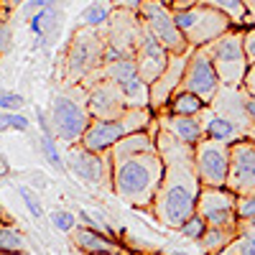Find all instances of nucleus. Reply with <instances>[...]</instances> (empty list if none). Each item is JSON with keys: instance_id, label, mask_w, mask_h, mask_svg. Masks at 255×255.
I'll return each instance as SVG.
<instances>
[{"instance_id": "obj_1", "label": "nucleus", "mask_w": 255, "mask_h": 255, "mask_svg": "<svg viewBox=\"0 0 255 255\" xmlns=\"http://www.w3.org/2000/svg\"><path fill=\"white\" fill-rule=\"evenodd\" d=\"M174 20L191 46L212 44V41H217L220 36H225L227 31L235 28V20L225 10L204 5V3H191V5L179 8L174 13Z\"/></svg>"}, {"instance_id": "obj_2", "label": "nucleus", "mask_w": 255, "mask_h": 255, "mask_svg": "<svg viewBox=\"0 0 255 255\" xmlns=\"http://www.w3.org/2000/svg\"><path fill=\"white\" fill-rule=\"evenodd\" d=\"M207 51H209L212 64H215L220 82L225 87H240L245 82L248 69H250L248 56H245V46H243V31H238V28L227 31L217 41H212Z\"/></svg>"}, {"instance_id": "obj_3", "label": "nucleus", "mask_w": 255, "mask_h": 255, "mask_svg": "<svg viewBox=\"0 0 255 255\" xmlns=\"http://www.w3.org/2000/svg\"><path fill=\"white\" fill-rule=\"evenodd\" d=\"M156 181H158V163H156V158L133 156V158H128L125 163L118 166L115 186H118L120 194L125 199H130V202L145 199L153 191Z\"/></svg>"}, {"instance_id": "obj_4", "label": "nucleus", "mask_w": 255, "mask_h": 255, "mask_svg": "<svg viewBox=\"0 0 255 255\" xmlns=\"http://www.w3.org/2000/svg\"><path fill=\"white\" fill-rule=\"evenodd\" d=\"M199 217L212 227L230 230L238 220V194H232L227 186H207L199 194Z\"/></svg>"}, {"instance_id": "obj_5", "label": "nucleus", "mask_w": 255, "mask_h": 255, "mask_svg": "<svg viewBox=\"0 0 255 255\" xmlns=\"http://www.w3.org/2000/svg\"><path fill=\"white\" fill-rule=\"evenodd\" d=\"M140 20L166 49L181 51L189 44V41L184 38V33L179 31V26H176L174 13L168 10L161 0H145V3L140 5Z\"/></svg>"}, {"instance_id": "obj_6", "label": "nucleus", "mask_w": 255, "mask_h": 255, "mask_svg": "<svg viewBox=\"0 0 255 255\" xmlns=\"http://www.w3.org/2000/svg\"><path fill=\"white\" fill-rule=\"evenodd\" d=\"M227 189L238 197L255 191V140L245 138L230 145V174Z\"/></svg>"}, {"instance_id": "obj_7", "label": "nucleus", "mask_w": 255, "mask_h": 255, "mask_svg": "<svg viewBox=\"0 0 255 255\" xmlns=\"http://www.w3.org/2000/svg\"><path fill=\"white\" fill-rule=\"evenodd\" d=\"M197 166L199 176L207 186H227L230 174V145L222 140L207 138L197 145Z\"/></svg>"}, {"instance_id": "obj_8", "label": "nucleus", "mask_w": 255, "mask_h": 255, "mask_svg": "<svg viewBox=\"0 0 255 255\" xmlns=\"http://www.w3.org/2000/svg\"><path fill=\"white\" fill-rule=\"evenodd\" d=\"M197 189L191 176H186L184 181H174L163 191V199H161V217L168 225H176L181 227L186 220L194 217V207H197Z\"/></svg>"}, {"instance_id": "obj_9", "label": "nucleus", "mask_w": 255, "mask_h": 255, "mask_svg": "<svg viewBox=\"0 0 255 255\" xmlns=\"http://www.w3.org/2000/svg\"><path fill=\"white\" fill-rule=\"evenodd\" d=\"M220 74L212 64V56L207 49H199L189 61L186 69V87L189 92H194L202 100H215V95L220 92Z\"/></svg>"}, {"instance_id": "obj_10", "label": "nucleus", "mask_w": 255, "mask_h": 255, "mask_svg": "<svg viewBox=\"0 0 255 255\" xmlns=\"http://www.w3.org/2000/svg\"><path fill=\"white\" fill-rule=\"evenodd\" d=\"M51 120H54V128H56L59 138L69 140V143L82 138V133L87 130V113L69 97H56L54 100Z\"/></svg>"}, {"instance_id": "obj_11", "label": "nucleus", "mask_w": 255, "mask_h": 255, "mask_svg": "<svg viewBox=\"0 0 255 255\" xmlns=\"http://www.w3.org/2000/svg\"><path fill=\"white\" fill-rule=\"evenodd\" d=\"M138 54H140L138 56V72H140V77L148 79V82H156L163 74L168 59H166V46L145 26L140 28V36H138Z\"/></svg>"}, {"instance_id": "obj_12", "label": "nucleus", "mask_w": 255, "mask_h": 255, "mask_svg": "<svg viewBox=\"0 0 255 255\" xmlns=\"http://www.w3.org/2000/svg\"><path fill=\"white\" fill-rule=\"evenodd\" d=\"M138 123H145V115L135 118V120H102V123H95L90 130H87V138H84V143H87L90 151H102V148H108L113 143H118L120 138H125L128 133L133 130V128Z\"/></svg>"}, {"instance_id": "obj_13", "label": "nucleus", "mask_w": 255, "mask_h": 255, "mask_svg": "<svg viewBox=\"0 0 255 255\" xmlns=\"http://www.w3.org/2000/svg\"><path fill=\"white\" fill-rule=\"evenodd\" d=\"M204 115H207V123H204L207 138L222 140V143H227V145L243 140V128H240L238 123H232V120L225 118V115H217L215 110H207Z\"/></svg>"}, {"instance_id": "obj_14", "label": "nucleus", "mask_w": 255, "mask_h": 255, "mask_svg": "<svg viewBox=\"0 0 255 255\" xmlns=\"http://www.w3.org/2000/svg\"><path fill=\"white\" fill-rule=\"evenodd\" d=\"M100 54V44L92 33H79L72 44V54H69V67L74 74L84 72L92 64V59Z\"/></svg>"}, {"instance_id": "obj_15", "label": "nucleus", "mask_w": 255, "mask_h": 255, "mask_svg": "<svg viewBox=\"0 0 255 255\" xmlns=\"http://www.w3.org/2000/svg\"><path fill=\"white\" fill-rule=\"evenodd\" d=\"M69 166H72V171L79 179L90 181V184H97L102 179V161L90 151V148H87V151H74L69 156Z\"/></svg>"}, {"instance_id": "obj_16", "label": "nucleus", "mask_w": 255, "mask_h": 255, "mask_svg": "<svg viewBox=\"0 0 255 255\" xmlns=\"http://www.w3.org/2000/svg\"><path fill=\"white\" fill-rule=\"evenodd\" d=\"M123 100H125V97L118 95L115 90L102 87V90H97V92L92 95L90 108H92V113L100 115V118H115V115L120 113V108H123Z\"/></svg>"}, {"instance_id": "obj_17", "label": "nucleus", "mask_w": 255, "mask_h": 255, "mask_svg": "<svg viewBox=\"0 0 255 255\" xmlns=\"http://www.w3.org/2000/svg\"><path fill=\"white\" fill-rule=\"evenodd\" d=\"M171 125H174V133H176L184 143H199V138H202V125L191 118V115H176Z\"/></svg>"}, {"instance_id": "obj_18", "label": "nucleus", "mask_w": 255, "mask_h": 255, "mask_svg": "<svg viewBox=\"0 0 255 255\" xmlns=\"http://www.w3.org/2000/svg\"><path fill=\"white\" fill-rule=\"evenodd\" d=\"M77 245L84 248V250H90V253H113V245L105 240L102 235H97V232L92 230H79L77 232Z\"/></svg>"}, {"instance_id": "obj_19", "label": "nucleus", "mask_w": 255, "mask_h": 255, "mask_svg": "<svg viewBox=\"0 0 255 255\" xmlns=\"http://www.w3.org/2000/svg\"><path fill=\"white\" fill-rule=\"evenodd\" d=\"M171 108H174L176 115H197V113L204 108V100L197 97L194 92H181V95L174 97Z\"/></svg>"}, {"instance_id": "obj_20", "label": "nucleus", "mask_w": 255, "mask_h": 255, "mask_svg": "<svg viewBox=\"0 0 255 255\" xmlns=\"http://www.w3.org/2000/svg\"><path fill=\"white\" fill-rule=\"evenodd\" d=\"M191 3H204V5H212V8H220L225 10L235 23H243L245 20V8H243V0H189V5Z\"/></svg>"}, {"instance_id": "obj_21", "label": "nucleus", "mask_w": 255, "mask_h": 255, "mask_svg": "<svg viewBox=\"0 0 255 255\" xmlns=\"http://www.w3.org/2000/svg\"><path fill=\"white\" fill-rule=\"evenodd\" d=\"M143 151H148V140L143 135H125L120 148H118V156L120 158H133V156H143Z\"/></svg>"}, {"instance_id": "obj_22", "label": "nucleus", "mask_w": 255, "mask_h": 255, "mask_svg": "<svg viewBox=\"0 0 255 255\" xmlns=\"http://www.w3.org/2000/svg\"><path fill=\"white\" fill-rule=\"evenodd\" d=\"M108 15H110V8L108 5H102V3H92L87 10L82 13V20L87 26H102L105 20H108Z\"/></svg>"}, {"instance_id": "obj_23", "label": "nucleus", "mask_w": 255, "mask_h": 255, "mask_svg": "<svg viewBox=\"0 0 255 255\" xmlns=\"http://www.w3.org/2000/svg\"><path fill=\"white\" fill-rule=\"evenodd\" d=\"M20 248H23V240H20V235L15 230L0 227V250H3V253H15Z\"/></svg>"}, {"instance_id": "obj_24", "label": "nucleus", "mask_w": 255, "mask_h": 255, "mask_svg": "<svg viewBox=\"0 0 255 255\" xmlns=\"http://www.w3.org/2000/svg\"><path fill=\"white\" fill-rule=\"evenodd\" d=\"M238 255H255V225L248 222L245 232L238 240Z\"/></svg>"}, {"instance_id": "obj_25", "label": "nucleus", "mask_w": 255, "mask_h": 255, "mask_svg": "<svg viewBox=\"0 0 255 255\" xmlns=\"http://www.w3.org/2000/svg\"><path fill=\"white\" fill-rule=\"evenodd\" d=\"M238 217L245 222L255 220V191H250L245 197H238Z\"/></svg>"}, {"instance_id": "obj_26", "label": "nucleus", "mask_w": 255, "mask_h": 255, "mask_svg": "<svg viewBox=\"0 0 255 255\" xmlns=\"http://www.w3.org/2000/svg\"><path fill=\"white\" fill-rule=\"evenodd\" d=\"M41 148H44V153H46V158H49V163L51 166H56V168H64V163H61V158H59V151H56V145H54V138L51 135H41Z\"/></svg>"}, {"instance_id": "obj_27", "label": "nucleus", "mask_w": 255, "mask_h": 255, "mask_svg": "<svg viewBox=\"0 0 255 255\" xmlns=\"http://www.w3.org/2000/svg\"><path fill=\"white\" fill-rule=\"evenodd\" d=\"M0 108L3 110H20L23 108V97L15 95V92H8V90H0Z\"/></svg>"}, {"instance_id": "obj_28", "label": "nucleus", "mask_w": 255, "mask_h": 255, "mask_svg": "<svg viewBox=\"0 0 255 255\" xmlns=\"http://www.w3.org/2000/svg\"><path fill=\"white\" fill-rule=\"evenodd\" d=\"M204 220L202 217H191V220H186L184 225H181V230H184V235L186 238H202L204 235Z\"/></svg>"}, {"instance_id": "obj_29", "label": "nucleus", "mask_w": 255, "mask_h": 255, "mask_svg": "<svg viewBox=\"0 0 255 255\" xmlns=\"http://www.w3.org/2000/svg\"><path fill=\"white\" fill-rule=\"evenodd\" d=\"M20 197H23V202H26V207L31 209V215L33 217H44V209H41V204L36 202V194H33V191L28 189V186H20Z\"/></svg>"}, {"instance_id": "obj_30", "label": "nucleus", "mask_w": 255, "mask_h": 255, "mask_svg": "<svg viewBox=\"0 0 255 255\" xmlns=\"http://www.w3.org/2000/svg\"><path fill=\"white\" fill-rule=\"evenodd\" d=\"M5 128H15V130H26L28 128V120L23 115H0V130Z\"/></svg>"}, {"instance_id": "obj_31", "label": "nucleus", "mask_w": 255, "mask_h": 255, "mask_svg": "<svg viewBox=\"0 0 255 255\" xmlns=\"http://www.w3.org/2000/svg\"><path fill=\"white\" fill-rule=\"evenodd\" d=\"M225 243H227V230H225V227H212L209 238L204 240V245H207L209 250H215V248H222Z\"/></svg>"}, {"instance_id": "obj_32", "label": "nucleus", "mask_w": 255, "mask_h": 255, "mask_svg": "<svg viewBox=\"0 0 255 255\" xmlns=\"http://www.w3.org/2000/svg\"><path fill=\"white\" fill-rule=\"evenodd\" d=\"M243 46H245L248 64H255V26H250L248 31H243Z\"/></svg>"}, {"instance_id": "obj_33", "label": "nucleus", "mask_w": 255, "mask_h": 255, "mask_svg": "<svg viewBox=\"0 0 255 255\" xmlns=\"http://www.w3.org/2000/svg\"><path fill=\"white\" fill-rule=\"evenodd\" d=\"M51 222H54V227H59V230H72L74 227V217L69 215V212H54L51 215Z\"/></svg>"}, {"instance_id": "obj_34", "label": "nucleus", "mask_w": 255, "mask_h": 255, "mask_svg": "<svg viewBox=\"0 0 255 255\" xmlns=\"http://www.w3.org/2000/svg\"><path fill=\"white\" fill-rule=\"evenodd\" d=\"M10 49V28L5 23V18H0V54H5Z\"/></svg>"}, {"instance_id": "obj_35", "label": "nucleus", "mask_w": 255, "mask_h": 255, "mask_svg": "<svg viewBox=\"0 0 255 255\" xmlns=\"http://www.w3.org/2000/svg\"><path fill=\"white\" fill-rule=\"evenodd\" d=\"M243 90H245L250 97H255V64H250V69H248V74H245V82H243Z\"/></svg>"}, {"instance_id": "obj_36", "label": "nucleus", "mask_w": 255, "mask_h": 255, "mask_svg": "<svg viewBox=\"0 0 255 255\" xmlns=\"http://www.w3.org/2000/svg\"><path fill=\"white\" fill-rule=\"evenodd\" d=\"M243 8H245V20L243 23L255 26V0H243Z\"/></svg>"}, {"instance_id": "obj_37", "label": "nucleus", "mask_w": 255, "mask_h": 255, "mask_svg": "<svg viewBox=\"0 0 255 255\" xmlns=\"http://www.w3.org/2000/svg\"><path fill=\"white\" fill-rule=\"evenodd\" d=\"M118 3H120L123 8H140L145 0H118Z\"/></svg>"}, {"instance_id": "obj_38", "label": "nucleus", "mask_w": 255, "mask_h": 255, "mask_svg": "<svg viewBox=\"0 0 255 255\" xmlns=\"http://www.w3.org/2000/svg\"><path fill=\"white\" fill-rule=\"evenodd\" d=\"M248 115H250V120L255 125V97H248Z\"/></svg>"}, {"instance_id": "obj_39", "label": "nucleus", "mask_w": 255, "mask_h": 255, "mask_svg": "<svg viewBox=\"0 0 255 255\" xmlns=\"http://www.w3.org/2000/svg\"><path fill=\"white\" fill-rule=\"evenodd\" d=\"M10 171V166H8V161H5V156L3 153H0V176H5Z\"/></svg>"}, {"instance_id": "obj_40", "label": "nucleus", "mask_w": 255, "mask_h": 255, "mask_svg": "<svg viewBox=\"0 0 255 255\" xmlns=\"http://www.w3.org/2000/svg\"><path fill=\"white\" fill-rule=\"evenodd\" d=\"M5 3H8V8H15V5L23 3V0H5Z\"/></svg>"}, {"instance_id": "obj_41", "label": "nucleus", "mask_w": 255, "mask_h": 255, "mask_svg": "<svg viewBox=\"0 0 255 255\" xmlns=\"http://www.w3.org/2000/svg\"><path fill=\"white\" fill-rule=\"evenodd\" d=\"M13 255H28V253H13Z\"/></svg>"}, {"instance_id": "obj_42", "label": "nucleus", "mask_w": 255, "mask_h": 255, "mask_svg": "<svg viewBox=\"0 0 255 255\" xmlns=\"http://www.w3.org/2000/svg\"><path fill=\"white\" fill-rule=\"evenodd\" d=\"M250 222H253V225H255V220H250Z\"/></svg>"}]
</instances>
